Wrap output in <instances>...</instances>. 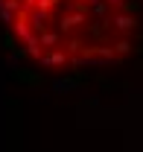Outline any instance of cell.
<instances>
[{
    "label": "cell",
    "instance_id": "cell-1",
    "mask_svg": "<svg viewBox=\"0 0 143 152\" xmlns=\"http://www.w3.org/2000/svg\"><path fill=\"white\" fill-rule=\"evenodd\" d=\"M82 23H85V15H82V12H73V15H64V18H61V29L70 32V29L82 26Z\"/></svg>",
    "mask_w": 143,
    "mask_h": 152
},
{
    "label": "cell",
    "instance_id": "cell-2",
    "mask_svg": "<svg viewBox=\"0 0 143 152\" xmlns=\"http://www.w3.org/2000/svg\"><path fill=\"white\" fill-rule=\"evenodd\" d=\"M114 26H117L120 32H131V29L137 26V20L131 18V15H117V18H114Z\"/></svg>",
    "mask_w": 143,
    "mask_h": 152
},
{
    "label": "cell",
    "instance_id": "cell-3",
    "mask_svg": "<svg viewBox=\"0 0 143 152\" xmlns=\"http://www.w3.org/2000/svg\"><path fill=\"white\" fill-rule=\"evenodd\" d=\"M41 61H44V64H64L67 56H64L61 50H50V53H41Z\"/></svg>",
    "mask_w": 143,
    "mask_h": 152
},
{
    "label": "cell",
    "instance_id": "cell-4",
    "mask_svg": "<svg viewBox=\"0 0 143 152\" xmlns=\"http://www.w3.org/2000/svg\"><path fill=\"white\" fill-rule=\"evenodd\" d=\"M38 41H41V47H55L58 44V32H41Z\"/></svg>",
    "mask_w": 143,
    "mask_h": 152
},
{
    "label": "cell",
    "instance_id": "cell-5",
    "mask_svg": "<svg viewBox=\"0 0 143 152\" xmlns=\"http://www.w3.org/2000/svg\"><path fill=\"white\" fill-rule=\"evenodd\" d=\"M55 3H58V0H35V9L44 12V15H50V12L55 9Z\"/></svg>",
    "mask_w": 143,
    "mask_h": 152
},
{
    "label": "cell",
    "instance_id": "cell-6",
    "mask_svg": "<svg viewBox=\"0 0 143 152\" xmlns=\"http://www.w3.org/2000/svg\"><path fill=\"white\" fill-rule=\"evenodd\" d=\"M114 50H117V53H128V50H131V44H128V41H117V44H114Z\"/></svg>",
    "mask_w": 143,
    "mask_h": 152
},
{
    "label": "cell",
    "instance_id": "cell-7",
    "mask_svg": "<svg viewBox=\"0 0 143 152\" xmlns=\"http://www.w3.org/2000/svg\"><path fill=\"white\" fill-rule=\"evenodd\" d=\"M93 12H96L99 18H105V3H99V0H93Z\"/></svg>",
    "mask_w": 143,
    "mask_h": 152
},
{
    "label": "cell",
    "instance_id": "cell-8",
    "mask_svg": "<svg viewBox=\"0 0 143 152\" xmlns=\"http://www.w3.org/2000/svg\"><path fill=\"white\" fill-rule=\"evenodd\" d=\"M108 3H111V6H123L125 0H108Z\"/></svg>",
    "mask_w": 143,
    "mask_h": 152
}]
</instances>
